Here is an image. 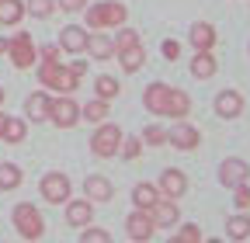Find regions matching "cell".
<instances>
[{
  "label": "cell",
  "instance_id": "obj_4",
  "mask_svg": "<svg viewBox=\"0 0 250 243\" xmlns=\"http://www.w3.org/2000/svg\"><path fill=\"white\" fill-rule=\"evenodd\" d=\"M118 146H122V129H118V125H111V122H101L98 132H94V139H90L94 157L108 160V157H115V153H118Z\"/></svg>",
  "mask_w": 250,
  "mask_h": 243
},
{
  "label": "cell",
  "instance_id": "obj_10",
  "mask_svg": "<svg viewBox=\"0 0 250 243\" xmlns=\"http://www.w3.org/2000/svg\"><path fill=\"white\" fill-rule=\"evenodd\" d=\"M247 177H250V167H247V160H240V157H229V160H223V167H219V181H223L226 188L247 184Z\"/></svg>",
  "mask_w": 250,
  "mask_h": 243
},
{
  "label": "cell",
  "instance_id": "obj_37",
  "mask_svg": "<svg viewBox=\"0 0 250 243\" xmlns=\"http://www.w3.org/2000/svg\"><path fill=\"white\" fill-rule=\"evenodd\" d=\"M233 202H236V208H240V212H243V208H250V188H247V184H236Z\"/></svg>",
  "mask_w": 250,
  "mask_h": 243
},
{
  "label": "cell",
  "instance_id": "obj_3",
  "mask_svg": "<svg viewBox=\"0 0 250 243\" xmlns=\"http://www.w3.org/2000/svg\"><path fill=\"white\" fill-rule=\"evenodd\" d=\"M14 229H18L24 240H42V233H45L42 212L31 205V202H21V205L14 208Z\"/></svg>",
  "mask_w": 250,
  "mask_h": 243
},
{
  "label": "cell",
  "instance_id": "obj_15",
  "mask_svg": "<svg viewBox=\"0 0 250 243\" xmlns=\"http://www.w3.org/2000/svg\"><path fill=\"white\" fill-rule=\"evenodd\" d=\"M59 45L62 49H66V52H83L87 49V28H80V24H66V28H62V32H59Z\"/></svg>",
  "mask_w": 250,
  "mask_h": 243
},
{
  "label": "cell",
  "instance_id": "obj_1",
  "mask_svg": "<svg viewBox=\"0 0 250 243\" xmlns=\"http://www.w3.org/2000/svg\"><path fill=\"white\" fill-rule=\"evenodd\" d=\"M83 11H87V28H94V32L122 28L125 18H129L125 4H118V0H101V4H90V7H83Z\"/></svg>",
  "mask_w": 250,
  "mask_h": 243
},
{
  "label": "cell",
  "instance_id": "obj_7",
  "mask_svg": "<svg viewBox=\"0 0 250 243\" xmlns=\"http://www.w3.org/2000/svg\"><path fill=\"white\" fill-rule=\"evenodd\" d=\"M42 198H45L49 205L70 202V177H66V174H59V170L45 174V177H42Z\"/></svg>",
  "mask_w": 250,
  "mask_h": 243
},
{
  "label": "cell",
  "instance_id": "obj_38",
  "mask_svg": "<svg viewBox=\"0 0 250 243\" xmlns=\"http://www.w3.org/2000/svg\"><path fill=\"white\" fill-rule=\"evenodd\" d=\"M164 56H167V59H170V63H174V59L181 56V42H174V39H167V42H164Z\"/></svg>",
  "mask_w": 250,
  "mask_h": 243
},
{
  "label": "cell",
  "instance_id": "obj_12",
  "mask_svg": "<svg viewBox=\"0 0 250 243\" xmlns=\"http://www.w3.org/2000/svg\"><path fill=\"white\" fill-rule=\"evenodd\" d=\"M167 142H170V146H177V149H195V146L202 142V136H198V129H195V125H188V122L181 118L177 125L167 132Z\"/></svg>",
  "mask_w": 250,
  "mask_h": 243
},
{
  "label": "cell",
  "instance_id": "obj_45",
  "mask_svg": "<svg viewBox=\"0 0 250 243\" xmlns=\"http://www.w3.org/2000/svg\"><path fill=\"white\" fill-rule=\"evenodd\" d=\"M205 243H223V240H205Z\"/></svg>",
  "mask_w": 250,
  "mask_h": 243
},
{
  "label": "cell",
  "instance_id": "obj_25",
  "mask_svg": "<svg viewBox=\"0 0 250 243\" xmlns=\"http://www.w3.org/2000/svg\"><path fill=\"white\" fill-rule=\"evenodd\" d=\"M24 136H28V122H24V118H7V122H4V132H0V139H4V142L18 146Z\"/></svg>",
  "mask_w": 250,
  "mask_h": 243
},
{
  "label": "cell",
  "instance_id": "obj_14",
  "mask_svg": "<svg viewBox=\"0 0 250 243\" xmlns=\"http://www.w3.org/2000/svg\"><path fill=\"white\" fill-rule=\"evenodd\" d=\"M188 39H191V45H195V52H212V45H215V28L208 24V21H198V24H191V32H188Z\"/></svg>",
  "mask_w": 250,
  "mask_h": 243
},
{
  "label": "cell",
  "instance_id": "obj_29",
  "mask_svg": "<svg viewBox=\"0 0 250 243\" xmlns=\"http://www.w3.org/2000/svg\"><path fill=\"white\" fill-rule=\"evenodd\" d=\"M226 236L229 240H247L250 236V216H233V219H226Z\"/></svg>",
  "mask_w": 250,
  "mask_h": 243
},
{
  "label": "cell",
  "instance_id": "obj_42",
  "mask_svg": "<svg viewBox=\"0 0 250 243\" xmlns=\"http://www.w3.org/2000/svg\"><path fill=\"white\" fill-rule=\"evenodd\" d=\"M4 122H7V115H4V111H0V132H4Z\"/></svg>",
  "mask_w": 250,
  "mask_h": 243
},
{
  "label": "cell",
  "instance_id": "obj_39",
  "mask_svg": "<svg viewBox=\"0 0 250 243\" xmlns=\"http://www.w3.org/2000/svg\"><path fill=\"white\" fill-rule=\"evenodd\" d=\"M42 63H59V45H45L42 49Z\"/></svg>",
  "mask_w": 250,
  "mask_h": 243
},
{
  "label": "cell",
  "instance_id": "obj_40",
  "mask_svg": "<svg viewBox=\"0 0 250 243\" xmlns=\"http://www.w3.org/2000/svg\"><path fill=\"white\" fill-rule=\"evenodd\" d=\"M59 7H62V11H83L87 0H59Z\"/></svg>",
  "mask_w": 250,
  "mask_h": 243
},
{
  "label": "cell",
  "instance_id": "obj_2",
  "mask_svg": "<svg viewBox=\"0 0 250 243\" xmlns=\"http://www.w3.org/2000/svg\"><path fill=\"white\" fill-rule=\"evenodd\" d=\"M39 80L49 90H59V94H73V90L80 87V77L70 66H62V63H42L39 66Z\"/></svg>",
  "mask_w": 250,
  "mask_h": 243
},
{
  "label": "cell",
  "instance_id": "obj_44",
  "mask_svg": "<svg viewBox=\"0 0 250 243\" xmlns=\"http://www.w3.org/2000/svg\"><path fill=\"white\" fill-rule=\"evenodd\" d=\"M0 104H4V87H0Z\"/></svg>",
  "mask_w": 250,
  "mask_h": 243
},
{
  "label": "cell",
  "instance_id": "obj_33",
  "mask_svg": "<svg viewBox=\"0 0 250 243\" xmlns=\"http://www.w3.org/2000/svg\"><path fill=\"white\" fill-rule=\"evenodd\" d=\"M111 42H115V52L118 49H129V45H139V32H132V28H118V35Z\"/></svg>",
  "mask_w": 250,
  "mask_h": 243
},
{
  "label": "cell",
  "instance_id": "obj_21",
  "mask_svg": "<svg viewBox=\"0 0 250 243\" xmlns=\"http://www.w3.org/2000/svg\"><path fill=\"white\" fill-rule=\"evenodd\" d=\"M49 104H52V98L45 94V90H35V94L24 101V111H28L31 122H45L49 118Z\"/></svg>",
  "mask_w": 250,
  "mask_h": 243
},
{
  "label": "cell",
  "instance_id": "obj_9",
  "mask_svg": "<svg viewBox=\"0 0 250 243\" xmlns=\"http://www.w3.org/2000/svg\"><path fill=\"white\" fill-rule=\"evenodd\" d=\"M156 191H160V198L177 202V198L188 191V177H184L177 167H170V170H164V174H160V184H156Z\"/></svg>",
  "mask_w": 250,
  "mask_h": 243
},
{
  "label": "cell",
  "instance_id": "obj_17",
  "mask_svg": "<svg viewBox=\"0 0 250 243\" xmlns=\"http://www.w3.org/2000/svg\"><path fill=\"white\" fill-rule=\"evenodd\" d=\"M188 111H191V98H188L184 90L170 87L167 104H164V118H188Z\"/></svg>",
  "mask_w": 250,
  "mask_h": 243
},
{
  "label": "cell",
  "instance_id": "obj_30",
  "mask_svg": "<svg viewBox=\"0 0 250 243\" xmlns=\"http://www.w3.org/2000/svg\"><path fill=\"white\" fill-rule=\"evenodd\" d=\"M80 118H87V122H94V125H101V122L108 118V101H87V108H80Z\"/></svg>",
  "mask_w": 250,
  "mask_h": 243
},
{
  "label": "cell",
  "instance_id": "obj_34",
  "mask_svg": "<svg viewBox=\"0 0 250 243\" xmlns=\"http://www.w3.org/2000/svg\"><path fill=\"white\" fill-rule=\"evenodd\" d=\"M80 243H111V233L108 229H98V226H83Z\"/></svg>",
  "mask_w": 250,
  "mask_h": 243
},
{
  "label": "cell",
  "instance_id": "obj_18",
  "mask_svg": "<svg viewBox=\"0 0 250 243\" xmlns=\"http://www.w3.org/2000/svg\"><path fill=\"white\" fill-rule=\"evenodd\" d=\"M240 111H243L240 90H223V94L215 98V115H219V118H236Z\"/></svg>",
  "mask_w": 250,
  "mask_h": 243
},
{
  "label": "cell",
  "instance_id": "obj_27",
  "mask_svg": "<svg viewBox=\"0 0 250 243\" xmlns=\"http://www.w3.org/2000/svg\"><path fill=\"white\" fill-rule=\"evenodd\" d=\"M21 188V167L18 163H0V191Z\"/></svg>",
  "mask_w": 250,
  "mask_h": 243
},
{
  "label": "cell",
  "instance_id": "obj_31",
  "mask_svg": "<svg viewBox=\"0 0 250 243\" xmlns=\"http://www.w3.org/2000/svg\"><path fill=\"white\" fill-rule=\"evenodd\" d=\"M56 11V0H24V14L31 18H49Z\"/></svg>",
  "mask_w": 250,
  "mask_h": 243
},
{
  "label": "cell",
  "instance_id": "obj_20",
  "mask_svg": "<svg viewBox=\"0 0 250 243\" xmlns=\"http://www.w3.org/2000/svg\"><path fill=\"white\" fill-rule=\"evenodd\" d=\"M83 52H90L94 59H111L115 56V42H111V35H101V32H94V35H87V49Z\"/></svg>",
  "mask_w": 250,
  "mask_h": 243
},
{
  "label": "cell",
  "instance_id": "obj_24",
  "mask_svg": "<svg viewBox=\"0 0 250 243\" xmlns=\"http://www.w3.org/2000/svg\"><path fill=\"white\" fill-rule=\"evenodd\" d=\"M132 202H136V208H146V212H149L156 202H160V191L143 181V184H136V188H132Z\"/></svg>",
  "mask_w": 250,
  "mask_h": 243
},
{
  "label": "cell",
  "instance_id": "obj_22",
  "mask_svg": "<svg viewBox=\"0 0 250 243\" xmlns=\"http://www.w3.org/2000/svg\"><path fill=\"white\" fill-rule=\"evenodd\" d=\"M115 56H118V63H122V70H125V73H136V70H143V63H146L143 42H139V45H129V49H118Z\"/></svg>",
  "mask_w": 250,
  "mask_h": 243
},
{
  "label": "cell",
  "instance_id": "obj_36",
  "mask_svg": "<svg viewBox=\"0 0 250 243\" xmlns=\"http://www.w3.org/2000/svg\"><path fill=\"white\" fill-rule=\"evenodd\" d=\"M177 240H181V243H202V229L188 223V226H181V236H177Z\"/></svg>",
  "mask_w": 250,
  "mask_h": 243
},
{
  "label": "cell",
  "instance_id": "obj_28",
  "mask_svg": "<svg viewBox=\"0 0 250 243\" xmlns=\"http://www.w3.org/2000/svg\"><path fill=\"white\" fill-rule=\"evenodd\" d=\"M94 90H98V98H101V101H111V98H118V90H122V83H118L115 77L101 73L98 80H94Z\"/></svg>",
  "mask_w": 250,
  "mask_h": 243
},
{
  "label": "cell",
  "instance_id": "obj_35",
  "mask_svg": "<svg viewBox=\"0 0 250 243\" xmlns=\"http://www.w3.org/2000/svg\"><path fill=\"white\" fill-rule=\"evenodd\" d=\"M118 153H122L125 160H136V157L143 153V139H125V136H122V146H118Z\"/></svg>",
  "mask_w": 250,
  "mask_h": 243
},
{
  "label": "cell",
  "instance_id": "obj_26",
  "mask_svg": "<svg viewBox=\"0 0 250 243\" xmlns=\"http://www.w3.org/2000/svg\"><path fill=\"white\" fill-rule=\"evenodd\" d=\"M24 18V0H0V24H18Z\"/></svg>",
  "mask_w": 250,
  "mask_h": 243
},
{
  "label": "cell",
  "instance_id": "obj_13",
  "mask_svg": "<svg viewBox=\"0 0 250 243\" xmlns=\"http://www.w3.org/2000/svg\"><path fill=\"white\" fill-rule=\"evenodd\" d=\"M90 219H94V202H87V198H77V202L70 198V202H66V223H70V226L83 229Z\"/></svg>",
  "mask_w": 250,
  "mask_h": 243
},
{
  "label": "cell",
  "instance_id": "obj_6",
  "mask_svg": "<svg viewBox=\"0 0 250 243\" xmlns=\"http://www.w3.org/2000/svg\"><path fill=\"white\" fill-rule=\"evenodd\" d=\"M7 56H11V63L18 66V70H28L31 63L39 59V49H35V42H31V35H14L11 42H7V49H4Z\"/></svg>",
  "mask_w": 250,
  "mask_h": 243
},
{
  "label": "cell",
  "instance_id": "obj_16",
  "mask_svg": "<svg viewBox=\"0 0 250 243\" xmlns=\"http://www.w3.org/2000/svg\"><path fill=\"white\" fill-rule=\"evenodd\" d=\"M149 216H153V223H156V229H160V226H177V219H181V212H177V205L170 202V198H160V202H156L153 208H149Z\"/></svg>",
  "mask_w": 250,
  "mask_h": 243
},
{
  "label": "cell",
  "instance_id": "obj_41",
  "mask_svg": "<svg viewBox=\"0 0 250 243\" xmlns=\"http://www.w3.org/2000/svg\"><path fill=\"white\" fill-rule=\"evenodd\" d=\"M70 70H73V73H77V77H83V73H87V63H73V66H70Z\"/></svg>",
  "mask_w": 250,
  "mask_h": 243
},
{
  "label": "cell",
  "instance_id": "obj_19",
  "mask_svg": "<svg viewBox=\"0 0 250 243\" xmlns=\"http://www.w3.org/2000/svg\"><path fill=\"white\" fill-rule=\"evenodd\" d=\"M167 94H170V87L167 83H149L146 87V94H143V104H146V111H153V115H164V104H167Z\"/></svg>",
  "mask_w": 250,
  "mask_h": 243
},
{
  "label": "cell",
  "instance_id": "obj_8",
  "mask_svg": "<svg viewBox=\"0 0 250 243\" xmlns=\"http://www.w3.org/2000/svg\"><path fill=\"white\" fill-rule=\"evenodd\" d=\"M125 233H129L136 243H146V240L156 233V223H153V216H149L146 208H136L132 216L125 219Z\"/></svg>",
  "mask_w": 250,
  "mask_h": 243
},
{
  "label": "cell",
  "instance_id": "obj_46",
  "mask_svg": "<svg viewBox=\"0 0 250 243\" xmlns=\"http://www.w3.org/2000/svg\"><path fill=\"white\" fill-rule=\"evenodd\" d=\"M170 243H181V240H170Z\"/></svg>",
  "mask_w": 250,
  "mask_h": 243
},
{
  "label": "cell",
  "instance_id": "obj_11",
  "mask_svg": "<svg viewBox=\"0 0 250 243\" xmlns=\"http://www.w3.org/2000/svg\"><path fill=\"white\" fill-rule=\"evenodd\" d=\"M83 198L87 202H111L115 198V188H111V181L104 174H90L83 181Z\"/></svg>",
  "mask_w": 250,
  "mask_h": 243
},
{
  "label": "cell",
  "instance_id": "obj_23",
  "mask_svg": "<svg viewBox=\"0 0 250 243\" xmlns=\"http://www.w3.org/2000/svg\"><path fill=\"white\" fill-rule=\"evenodd\" d=\"M215 70H219V63H215L212 52H195V59H191V77L208 80V77H215Z\"/></svg>",
  "mask_w": 250,
  "mask_h": 243
},
{
  "label": "cell",
  "instance_id": "obj_5",
  "mask_svg": "<svg viewBox=\"0 0 250 243\" xmlns=\"http://www.w3.org/2000/svg\"><path fill=\"white\" fill-rule=\"evenodd\" d=\"M49 122H56L59 129H73L77 122H80V104H77L70 94L52 98V104H49Z\"/></svg>",
  "mask_w": 250,
  "mask_h": 243
},
{
  "label": "cell",
  "instance_id": "obj_32",
  "mask_svg": "<svg viewBox=\"0 0 250 243\" xmlns=\"http://www.w3.org/2000/svg\"><path fill=\"white\" fill-rule=\"evenodd\" d=\"M139 139H143L146 146H164V142H167V129H160V125H146Z\"/></svg>",
  "mask_w": 250,
  "mask_h": 243
},
{
  "label": "cell",
  "instance_id": "obj_43",
  "mask_svg": "<svg viewBox=\"0 0 250 243\" xmlns=\"http://www.w3.org/2000/svg\"><path fill=\"white\" fill-rule=\"evenodd\" d=\"M4 49H7V42H4V39H0V52H4Z\"/></svg>",
  "mask_w": 250,
  "mask_h": 243
}]
</instances>
